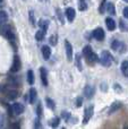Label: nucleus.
Here are the masks:
<instances>
[{"instance_id":"nucleus-1","label":"nucleus","mask_w":128,"mask_h":129,"mask_svg":"<svg viewBox=\"0 0 128 129\" xmlns=\"http://www.w3.org/2000/svg\"><path fill=\"white\" fill-rule=\"evenodd\" d=\"M113 61V57L108 51H102L101 56H100V62L104 67H110Z\"/></svg>"},{"instance_id":"nucleus-2","label":"nucleus","mask_w":128,"mask_h":129,"mask_svg":"<svg viewBox=\"0 0 128 129\" xmlns=\"http://www.w3.org/2000/svg\"><path fill=\"white\" fill-rule=\"evenodd\" d=\"M0 31H1V34L5 36V38H7L10 42H13L14 39H15V36H14V33L13 31H11V28L9 26H2L1 28H0Z\"/></svg>"},{"instance_id":"nucleus-3","label":"nucleus","mask_w":128,"mask_h":129,"mask_svg":"<svg viewBox=\"0 0 128 129\" xmlns=\"http://www.w3.org/2000/svg\"><path fill=\"white\" fill-rule=\"evenodd\" d=\"M93 113H94V108L93 105H90L85 109V112H84V118H83V125H86V123L90 121V119L92 118Z\"/></svg>"},{"instance_id":"nucleus-4","label":"nucleus","mask_w":128,"mask_h":129,"mask_svg":"<svg viewBox=\"0 0 128 129\" xmlns=\"http://www.w3.org/2000/svg\"><path fill=\"white\" fill-rule=\"evenodd\" d=\"M111 48H112V50L120 52V53H122V52L126 51V45H125L122 42L118 41V40H115L112 43H111Z\"/></svg>"},{"instance_id":"nucleus-5","label":"nucleus","mask_w":128,"mask_h":129,"mask_svg":"<svg viewBox=\"0 0 128 129\" xmlns=\"http://www.w3.org/2000/svg\"><path fill=\"white\" fill-rule=\"evenodd\" d=\"M20 68H22V62H20L19 57L15 56V57H14L13 64H11V69H10V70L13 71V73H17V71H19Z\"/></svg>"},{"instance_id":"nucleus-6","label":"nucleus","mask_w":128,"mask_h":129,"mask_svg":"<svg viewBox=\"0 0 128 129\" xmlns=\"http://www.w3.org/2000/svg\"><path fill=\"white\" fill-rule=\"evenodd\" d=\"M104 36H106V34H104V31L101 28V27H98V28H95L94 31H93V38H94L95 40L103 41Z\"/></svg>"},{"instance_id":"nucleus-7","label":"nucleus","mask_w":128,"mask_h":129,"mask_svg":"<svg viewBox=\"0 0 128 129\" xmlns=\"http://www.w3.org/2000/svg\"><path fill=\"white\" fill-rule=\"evenodd\" d=\"M65 49H66V57H67V60L70 62V61L73 60V47H72L69 41H65Z\"/></svg>"},{"instance_id":"nucleus-8","label":"nucleus","mask_w":128,"mask_h":129,"mask_svg":"<svg viewBox=\"0 0 128 129\" xmlns=\"http://www.w3.org/2000/svg\"><path fill=\"white\" fill-rule=\"evenodd\" d=\"M65 13H66L65 15H66V18H67V20L72 23L73 20L75 19V16H76V11H75V9L72 8V7H68V8L66 9Z\"/></svg>"},{"instance_id":"nucleus-9","label":"nucleus","mask_w":128,"mask_h":129,"mask_svg":"<svg viewBox=\"0 0 128 129\" xmlns=\"http://www.w3.org/2000/svg\"><path fill=\"white\" fill-rule=\"evenodd\" d=\"M95 93V88L91 85H86L85 88H84V95H85L86 99H92L93 95Z\"/></svg>"},{"instance_id":"nucleus-10","label":"nucleus","mask_w":128,"mask_h":129,"mask_svg":"<svg viewBox=\"0 0 128 129\" xmlns=\"http://www.w3.org/2000/svg\"><path fill=\"white\" fill-rule=\"evenodd\" d=\"M13 112L16 114V116H19V114L23 113V111H24V107H23L22 103H18V102H15L13 105Z\"/></svg>"},{"instance_id":"nucleus-11","label":"nucleus","mask_w":128,"mask_h":129,"mask_svg":"<svg viewBox=\"0 0 128 129\" xmlns=\"http://www.w3.org/2000/svg\"><path fill=\"white\" fill-rule=\"evenodd\" d=\"M40 76H41V80H42L43 85L48 86V70L44 67H41L40 68Z\"/></svg>"},{"instance_id":"nucleus-12","label":"nucleus","mask_w":128,"mask_h":129,"mask_svg":"<svg viewBox=\"0 0 128 129\" xmlns=\"http://www.w3.org/2000/svg\"><path fill=\"white\" fill-rule=\"evenodd\" d=\"M85 59L90 64H94V63H97L98 61H100V57H98V54L94 53V52H92V53L88 57H86Z\"/></svg>"},{"instance_id":"nucleus-13","label":"nucleus","mask_w":128,"mask_h":129,"mask_svg":"<svg viewBox=\"0 0 128 129\" xmlns=\"http://www.w3.org/2000/svg\"><path fill=\"white\" fill-rule=\"evenodd\" d=\"M36 98H38V93H36V89L34 87H32L28 92V100H29V103L33 104V103L36 102Z\"/></svg>"},{"instance_id":"nucleus-14","label":"nucleus","mask_w":128,"mask_h":129,"mask_svg":"<svg viewBox=\"0 0 128 129\" xmlns=\"http://www.w3.org/2000/svg\"><path fill=\"white\" fill-rule=\"evenodd\" d=\"M42 54L44 60H49L50 56H51V49H50L49 45H43L42 47Z\"/></svg>"},{"instance_id":"nucleus-15","label":"nucleus","mask_w":128,"mask_h":129,"mask_svg":"<svg viewBox=\"0 0 128 129\" xmlns=\"http://www.w3.org/2000/svg\"><path fill=\"white\" fill-rule=\"evenodd\" d=\"M106 24H107V28H108L109 31H115V29H116V22L111 17L107 18V19H106Z\"/></svg>"},{"instance_id":"nucleus-16","label":"nucleus","mask_w":128,"mask_h":129,"mask_svg":"<svg viewBox=\"0 0 128 129\" xmlns=\"http://www.w3.org/2000/svg\"><path fill=\"white\" fill-rule=\"evenodd\" d=\"M7 95H8V99L9 100H15V99L18 98V92L16 91V89H9V91L6 92Z\"/></svg>"},{"instance_id":"nucleus-17","label":"nucleus","mask_w":128,"mask_h":129,"mask_svg":"<svg viewBox=\"0 0 128 129\" xmlns=\"http://www.w3.org/2000/svg\"><path fill=\"white\" fill-rule=\"evenodd\" d=\"M120 108H121V103H120V102H115V103H112V105H111L110 109H109V114H112L113 112H116L117 110H119Z\"/></svg>"},{"instance_id":"nucleus-18","label":"nucleus","mask_w":128,"mask_h":129,"mask_svg":"<svg viewBox=\"0 0 128 129\" xmlns=\"http://www.w3.org/2000/svg\"><path fill=\"white\" fill-rule=\"evenodd\" d=\"M8 20V14L4 10H0V25H5Z\"/></svg>"},{"instance_id":"nucleus-19","label":"nucleus","mask_w":128,"mask_h":129,"mask_svg":"<svg viewBox=\"0 0 128 129\" xmlns=\"http://www.w3.org/2000/svg\"><path fill=\"white\" fill-rule=\"evenodd\" d=\"M39 26H40L41 29H43L44 32H47L48 31V27H49V20L40 19V22H39Z\"/></svg>"},{"instance_id":"nucleus-20","label":"nucleus","mask_w":128,"mask_h":129,"mask_svg":"<svg viewBox=\"0 0 128 129\" xmlns=\"http://www.w3.org/2000/svg\"><path fill=\"white\" fill-rule=\"evenodd\" d=\"M107 11H108V14H110V15H116V8L112 2H108V4H107Z\"/></svg>"},{"instance_id":"nucleus-21","label":"nucleus","mask_w":128,"mask_h":129,"mask_svg":"<svg viewBox=\"0 0 128 129\" xmlns=\"http://www.w3.org/2000/svg\"><path fill=\"white\" fill-rule=\"evenodd\" d=\"M34 82H35V77H34V73L32 70L27 71V83L29 85H33Z\"/></svg>"},{"instance_id":"nucleus-22","label":"nucleus","mask_w":128,"mask_h":129,"mask_svg":"<svg viewBox=\"0 0 128 129\" xmlns=\"http://www.w3.org/2000/svg\"><path fill=\"white\" fill-rule=\"evenodd\" d=\"M59 123H60V118H59V117H54V118H52L51 120L49 121V126H51V127H53V128L58 127Z\"/></svg>"},{"instance_id":"nucleus-23","label":"nucleus","mask_w":128,"mask_h":129,"mask_svg":"<svg viewBox=\"0 0 128 129\" xmlns=\"http://www.w3.org/2000/svg\"><path fill=\"white\" fill-rule=\"evenodd\" d=\"M45 103H47V107L49 108V109H51V110L56 109V103H54V101L52 100V99L47 98L45 99Z\"/></svg>"},{"instance_id":"nucleus-24","label":"nucleus","mask_w":128,"mask_h":129,"mask_svg":"<svg viewBox=\"0 0 128 129\" xmlns=\"http://www.w3.org/2000/svg\"><path fill=\"white\" fill-rule=\"evenodd\" d=\"M45 33H47V32H44L43 29H40V31L36 32V34H35L36 41H42L43 39H44V36H45Z\"/></svg>"},{"instance_id":"nucleus-25","label":"nucleus","mask_w":128,"mask_h":129,"mask_svg":"<svg viewBox=\"0 0 128 129\" xmlns=\"http://www.w3.org/2000/svg\"><path fill=\"white\" fill-rule=\"evenodd\" d=\"M93 52V50H92V48H91V45H85L84 47V49H83V56L85 57H88L91 53Z\"/></svg>"},{"instance_id":"nucleus-26","label":"nucleus","mask_w":128,"mask_h":129,"mask_svg":"<svg viewBox=\"0 0 128 129\" xmlns=\"http://www.w3.org/2000/svg\"><path fill=\"white\" fill-rule=\"evenodd\" d=\"M76 61H75V64L78 68V70H83V67H82V60H81V54H76Z\"/></svg>"},{"instance_id":"nucleus-27","label":"nucleus","mask_w":128,"mask_h":129,"mask_svg":"<svg viewBox=\"0 0 128 129\" xmlns=\"http://www.w3.org/2000/svg\"><path fill=\"white\" fill-rule=\"evenodd\" d=\"M119 27H120V29H121L122 32H128V24L126 22H125L124 19H120V22H119Z\"/></svg>"},{"instance_id":"nucleus-28","label":"nucleus","mask_w":128,"mask_h":129,"mask_svg":"<svg viewBox=\"0 0 128 129\" xmlns=\"http://www.w3.org/2000/svg\"><path fill=\"white\" fill-rule=\"evenodd\" d=\"M121 71L125 76H128V61H122L121 63Z\"/></svg>"},{"instance_id":"nucleus-29","label":"nucleus","mask_w":128,"mask_h":129,"mask_svg":"<svg viewBox=\"0 0 128 129\" xmlns=\"http://www.w3.org/2000/svg\"><path fill=\"white\" fill-rule=\"evenodd\" d=\"M18 85H19V82H18V79L16 77L9 78V86H18Z\"/></svg>"},{"instance_id":"nucleus-30","label":"nucleus","mask_w":128,"mask_h":129,"mask_svg":"<svg viewBox=\"0 0 128 129\" xmlns=\"http://www.w3.org/2000/svg\"><path fill=\"white\" fill-rule=\"evenodd\" d=\"M104 9H107V0H102L101 1V5H100L99 8L100 14H104Z\"/></svg>"},{"instance_id":"nucleus-31","label":"nucleus","mask_w":128,"mask_h":129,"mask_svg":"<svg viewBox=\"0 0 128 129\" xmlns=\"http://www.w3.org/2000/svg\"><path fill=\"white\" fill-rule=\"evenodd\" d=\"M57 16H58V19H60L61 24H65V19L62 17V13H61L60 9H57Z\"/></svg>"},{"instance_id":"nucleus-32","label":"nucleus","mask_w":128,"mask_h":129,"mask_svg":"<svg viewBox=\"0 0 128 129\" xmlns=\"http://www.w3.org/2000/svg\"><path fill=\"white\" fill-rule=\"evenodd\" d=\"M78 8H79V10H85V9H87V5L85 4V0H81Z\"/></svg>"},{"instance_id":"nucleus-33","label":"nucleus","mask_w":128,"mask_h":129,"mask_svg":"<svg viewBox=\"0 0 128 129\" xmlns=\"http://www.w3.org/2000/svg\"><path fill=\"white\" fill-rule=\"evenodd\" d=\"M29 22H31L32 26H35V18H34V14L32 10H29Z\"/></svg>"},{"instance_id":"nucleus-34","label":"nucleus","mask_w":128,"mask_h":129,"mask_svg":"<svg viewBox=\"0 0 128 129\" xmlns=\"http://www.w3.org/2000/svg\"><path fill=\"white\" fill-rule=\"evenodd\" d=\"M49 41H50V44H51V45H56V44H57V35L50 36Z\"/></svg>"},{"instance_id":"nucleus-35","label":"nucleus","mask_w":128,"mask_h":129,"mask_svg":"<svg viewBox=\"0 0 128 129\" xmlns=\"http://www.w3.org/2000/svg\"><path fill=\"white\" fill-rule=\"evenodd\" d=\"M36 114H38V117L42 116V105H41V103H39L38 104V108H36Z\"/></svg>"},{"instance_id":"nucleus-36","label":"nucleus","mask_w":128,"mask_h":129,"mask_svg":"<svg viewBox=\"0 0 128 129\" xmlns=\"http://www.w3.org/2000/svg\"><path fill=\"white\" fill-rule=\"evenodd\" d=\"M34 127L35 128H41V122H40V117H38V118L35 119V121H34Z\"/></svg>"},{"instance_id":"nucleus-37","label":"nucleus","mask_w":128,"mask_h":129,"mask_svg":"<svg viewBox=\"0 0 128 129\" xmlns=\"http://www.w3.org/2000/svg\"><path fill=\"white\" fill-rule=\"evenodd\" d=\"M62 117L65 118L66 121H69V119H70V113H69V112H62Z\"/></svg>"},{"instance_id":"nucleus-38","label":"nucleus","mask_w":128,"mask_h":129,"mask_svg":"<svg viewBox=\"0 0 128 129\" xmlns=\"http://www.w3.org/2000/svg\"><path fill=\"white\" fill-rule=\"evenodd\" d=\"M82 104H83V99H82V98H78V99L76 100V107L79 108V107H82Z\"/></svg>"},{"instance_id":"nucleus-39","label":"nucleus","mask_w":128,"mask_h":129,"mask_svg":"<svg viewBox=\"0 0 128 129\" xmlns=\"http://www.w3.org/2000/svg\"><path fill=\"white\" fill-rule=\"evenodd\" d=\"M101 91H103V92L108 91V85H107L106 83H102L101 84Z\"/></svg>"},{"instance_id":"nucleus-40","label":"nucleus","mask_w":128,"mask_h":129,"mask_svg":"<svg viewBox=\"0 0 128 129\" xmlns=\"http://www.w3.org/2000/svg\"><path fill=\"white\" fill-rule=\"evenodd\" d=\"M4 122H5V117L2 113H0V128L4 126Z\"/></svg>"},{"instance_id":"nucleus-41","label":"nucleus","mask_w":128,"mask_h":129,"mask_svg":"<svg viewBox=\"0 0 128 129\" xmlns=\"http://www.w3.org/2000/svg\"><path fill=\"white\" fill-rule=\"evenodd\" d=\"M124 17L128 19V7H125L124 8Z\"/></svg>"},{"instance_id":"nucleus-42","label":"nucleus","mask_w":128,"mask_h":129,"mask_svg":"<svg viewBox=\"0 0 128 129\" xmlns=\"http://www.w3.org/2000/svg\"><path fill=\"white\" fill-rule=\"evenodd\" d=\"M115 89H117L118 92H121V88H120V85L119 84H115Z\"/></svg>"},{"instance_id":"nucleus-43","label":"nucleus","mask_w":128,"mask_h":129,"mask_svg":"<svg viewBox=\"0 0 128 129\" xmlns=\"http://www.w3.org/2000/svg\"><path fill=\"white\" fill-rule=\"evenodd\" d=\"M2 1H4V0H0V6H1V4H2Z\"/></svg>"},{"instance_id":"nucleus-44","label":"nucleus","mask_w":128,"mask_h":129,"mask_svg":"<svg viewBox=\"0 0 128 129\" xmlns=\"http://www.w3.org/2000/svg\"><path fill=\"white\" fill-rule=\"evenodd\" d=\"M124 1H125V2H128V0H124Z\"/></svg>"}]
</instances>
